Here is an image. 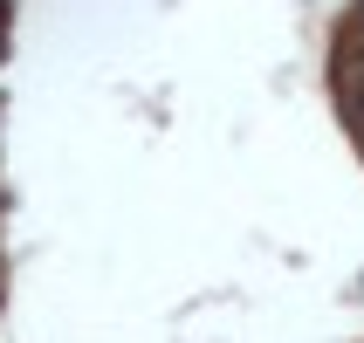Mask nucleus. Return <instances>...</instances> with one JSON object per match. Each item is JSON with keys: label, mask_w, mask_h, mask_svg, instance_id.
Segmentation results:
<instances>
[{"label": "nucleus", "mask_w": 364, "mask_h": 343, "mask_svg": "<svg viewBox=\"0 0 364 343\" xmlns=\"http://www.w3.org/2000/svg\"><path fill=\"white\" fill-rule=\"evenodd\" d=\"M358 28H364V7H358Z\"/></svg>", "instance_id": "nucleus-2"}, {"label": "nucleus", "mask_w": 364, "mask_h": 343, "mask_svg": "<svg viewBox=\"0 0 364 343\" xmlns=\"http://www.w3.org/2000/svg\"><path fill=\"white\" fill-rule=\"evenodd\" d=\"M344 103H350V131L364 138V62H350V69H344Z\"/></svg>", "instance_id": "nucleus-1"}, {"label": "nucleus", "mask_w": 364, "mask_h": 343, "mask_svg": "<svg viewBox=\"0 0 364 343\" xmlns=\"http://www.w3.org/2000/svg\"><path fill=\"white\" fill-rule=\"evenodd\" d=\"M0 21H7V14H0Z\"/></svg>", "instance_id": "nucleus-3"}]
</instances>
